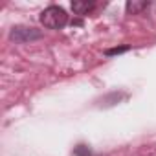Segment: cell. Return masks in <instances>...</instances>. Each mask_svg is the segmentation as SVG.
<instances>
[{
	"mask_svg": "<svg viewBox=\"0 0 156 156\" xmlns=\"http://www.w3.org/2000/svg\"><path fill=\"white\" fill-rule=\"evenodd\" d=\"M39 20L48 30H62L68 24V13L62 8H59V6H48L41 13Z\"/></svg>",
	"mask_w": 156,
	"mask_h": 156,
	"instance_id": "obj_1",
	"label": "cell"
},
{
	"mask_svg": "<svg viewBox=\"0 0 156 156\" xmlns=\"http://www.w3.org/2000/svg\"><path fill=\"white\" fill-rule=\"evenodd\" d=\"M42 35L44 33L33 26H13L9 31V39L17 44H28V42L39 41V39H42Z\"/></svg>",
	"mask_w": 156,
	"mask_h": 156,
	"instance_id": "obj_2",
	"label": "cell"
},
{
	"mask_svg": "<svg viewBox=\"0 0 156 156\" xmlns=\"http://www.w3.org/2000/svg\"><path fill=\"white\" fill-rule=\"evenodd\" d=\"M94 8H96V2H94V0H73V2H72L73 13H75V15H81V17L92 13Z\"/></svg>",
	"mask_w": 156,
	"mask_h": 156,
	"instance_id": "obj_3",
	"label": "cell"
},
{
	"mask_svg": "<svg viewBox=\"0 0 156 156\" xmlns=\"http://www.w3.org/2000/svg\"><path fill=\"white\" fill-rule=\"evenodd\" d=\"M151 2H147V0H129V2L125 4V9L129 15H140L141 11L149 9Z\"/></svg>",
	"mask_w": 156,
	"mask_h": 156,
	"instance_id": "obj_4",
	"label": "cell"
},
{
	"mask_svg": "<svg viewBox=\"0 0 156 156\" xmlns=\"http://www.w3.org/2000/svg\"><path fill=\"white\" fill-rule=\"evenodd\" d=\"M129 50H130V46H116V48H108V50H105V55H107V57H112V55L125 53V51H129Z\"/></svg>",
	"mask_w": 156,
	"mask_h": 156,
	"instance_id": "obj_5",
	"label": "cell"
},
{
	"mask_svg": "<svg viewBox=\"0 0 156 156\" xmlns=\"http://www.w3.org/2000/svg\"><path fill=\"white\" fill-rule=\"evenodd\" d=\"M73 154H75V156H92V152L88 151L87 145H77L75 151H73Z\"/></svg>",
	"mask_w": 156,
	"mask_h": 156,
	"instance_id": "obj_6",
	"label": "cell"
}]
</instances>
